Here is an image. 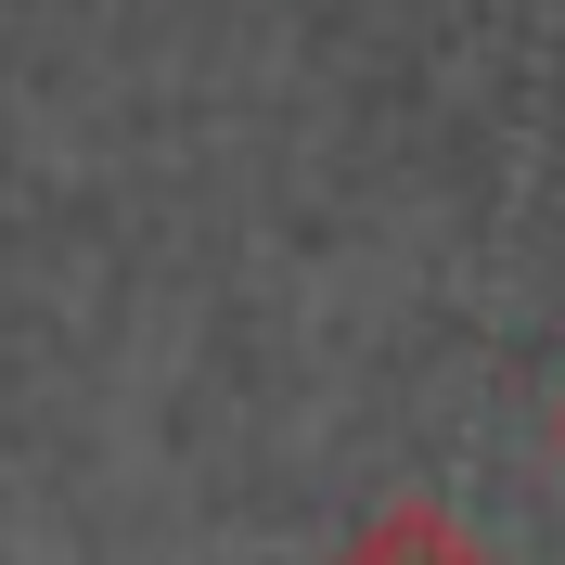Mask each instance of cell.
I'll use <instances>...</instances> for the list:
<instances>
[{
  "instance_id": "1",
  "label": "cell",
  "mask_w": 565,
  "mask_h": 565,
  "mask_svg": "<svg viewBox=\"0 0 565 565\" xmlns=\"http://www.w3.org/2000/svg\"><path fill=\"white\" fill-rule=\"evenodd\" d=\"M321 565H501V553L462 527L450 501H386V514H360Z\"/></svg>"
}]
</instances>
